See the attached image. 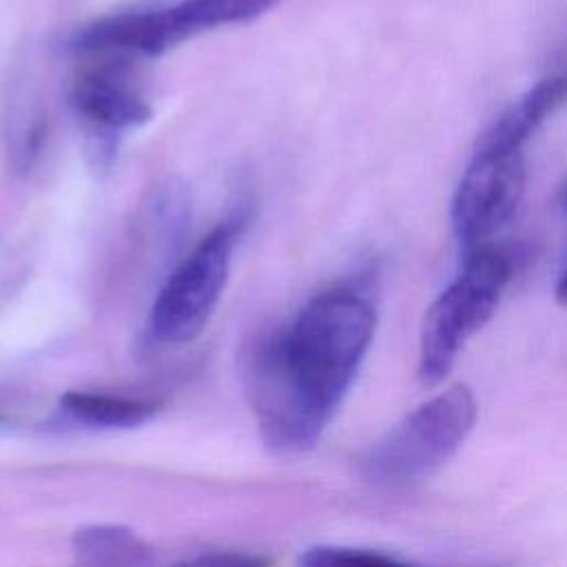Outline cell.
I'll list each match as a JSON object with an SVG mask.
<instances>
[{"instance_id":"6da1fadb","label":"cell","mask_w":567,"mask_h":567,"mask_svg":"<svg viewBox=\"0 0 567 567\" xmlns=\"http://www.w3.org/2000/svg\"><path fill=\"white\" fill-rule=\"evenodd\" d=\"M377 328L357 288L312 297L292 323L264 341L248 365V394L264 443L297 454L317 443L343 403Z\"/></svg>"},{"instance_id":"7a4b0ae2","label":"cell","mask_w":567,"mask_h":567,"mask_svg":"<svg viewBox=\"0 0 567 567\" xmlns=\"http://www.w3.org/2000/svg\"><path fill=\"white\" fill-rule=\"evenodd\" d=\"M512 279V259L494 244L465 250L461 272L425 310L419 339V379L441 383L465 343L492 319Z\"/></svg>"},{"instance_id":"3957f363","label":"cell","mask_w":567,"mask_h":567,"mask_svg":"<svg viewBox=\"0 0 567 567\" xmlns=\"http://www.w3.org/2000/svg\"><path fill=\"white\" fill-rule=\"evenodd\" d=\"M476 423V399L454 383L405 414L363 458L365 474L379 483L419 481L445 465Z\"/></svg>"},{"instance_id":"277c9868","label":"cell","mask_w":567,"mask_h":567,"mask_svg":"<svg viewBox=\"0 0 567 567\" xmlns=\"http://www.w3.org/2000/svg\"><path fill=\"white\" fill-rule=\"evenodd\" d=\"M281 0H182L164 9L128 11L95 20L71 38L78 51L159 55L195 33L250 22Z\"/></svg>"},{"instance_id":"5b68a950","label":"cell","mask_w":567,"mask_h":567,"mask_svg":"<svg viewBox=\"0 0 567 567\" xmlns=\"http://www.w3.org/2000/svg\"><path fill=\"white\" fill-rule=\"evenodd\" d=\"M241 226L244 217L215 226L164 281L148 317V334L155 343H188L206 328L228 281Z\"/></svg>"},{"instance_id":"8992f818","label":"cell","mask_w":567,"mask_h":567,"mask_svg":"<svg viewBox=\"0 0 567 567\" xmlns=\"http://www.w3.org/2000/svg\"><path fill=\"white\" fill-rule=\"evenodd\" d=\"M525 190V153L481 140L452 197L450 219L465 250L487 246L505 228Z\"/></svg>"},{"instance_id":"52a82bcc","label":"cell","mask_w":567,"mask_h":567,"mask_svg":"<svg viewBox=\"0 0 567 567\" xmlns=\"http://www.w3.org/2000/svg\"><path fill=\"white\" fill-rule=\"evenodd\" d=\"M71 104L104 140H111L113 133L140 126L153 115L146 100L115 71L80 75L71 89Z\"/></svg>"},{"instance_id":"ba28073f","label":"cell","mask_w":567,"mask_h":567,"mask_svg":"<svg viewBox=\"0 0 567 567\" xmlns=\"http://www.w3.org/2000/svg\"><path fill=\"white\" fill-rule=\"evenodd\" d=\"M567 102V55L527 89L498 120L483 133L481 140L525 148L527 140L540 124Z\"/></svg>"},{"instance_id":"9c48e42d","label":"cell","mask_w":567,"mask_h":567,"mask_svg":"<svg viewBox=\"0 0 567 567\" xmlns=\"http://www.w3.org/2000/svg\"><path fill=\"white\" fill-rule=\"evenodd\" d=\"M60 414L82 427L95 430H126L151 421L159 403L148 399H133L104 392H66L58 401Z\"/></svg>"},{"instance_id":"30bf717a","label":"cell","mask_w":567,"mask_h":567,"mask_svg":"<svg viewBox=\"0 0 567 567\" xmlns=\"http://www.w3.org/2000/svg\"><path fill=\"white\" fill-rule=\"evenodd\" d=\"M75 567H153L151 547L124 525H84L73 534Z\"/></svg>"},{"instance_id":"8fae6325","label":"cell","mask_w":567,"mask_h":567,"mask_svg":"<svg viewBox=\"0 0 567 567\" xmlns=\"http://www.w3.org/2000/svg\"><path fill=\"white\" fill-rule=\"evenodd\" d=\"M299 567H419L394 556L346 545H315L299 556Z\"/></svg>"},{"instance_id":"7c38bea8","label":"cell","mask_w":567,"mask_h":567,"mask_svg":"<svg viewBox=\"0 0 567 567\" xmlns=\"http://www.w3.org/2000/svg\"><path fill=\"white\" fill-rule=\"evenodd\" d=\"M171 567H270V563L264 556L248 551H208L179 560Z\"/></svg>"},{"instance_id":"4fadbf2b","label":"cell","mask_w":567,"mask_h":567,"mask_svg":"<svg viewBox=\"0 0 567 567\" xmlns=\"http://www.w3.org/2000/svg\"><path fill=\"white\" fill-rule=\"evenodd\" d=\"M556 299L567 306V266L563 268V272L558 275V281H556Z\"/></svg>"},{"instance_id":"5bb4252c","label":"cell","mask_w":567,"mask_h":567,"mask_svg":"<svg viewBox=\"0 0 567 567\" xmlns=\"http://www.w3.org/2000/svg\"><path fill=\"white\" fill-rule=\"evenodd\" d=\"M560 204H563V208H565V213H567V184L563 186V193H560Z\"/></svg>"}]
</instances>
